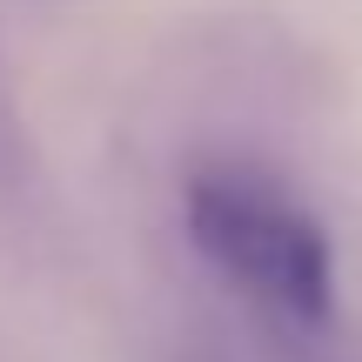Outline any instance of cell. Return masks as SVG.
<instances>
[{
  "instance_id": "6da1fadb",
  "label": "cell",
  "mask_w": 362,
  "mask_h": 362,
  "mask_svg": "<svg viewBox=\"0 0 362 362\" xmlns=\"http://www.w3.org/2000/svg\"><path fill=\"white\" fill-rule=\"evenodd\" d=\"M188 228H194V248L262 309H275L282 322H302V329L329 322L336 248H329V228L296 194L235 168H208L188 188Z\"/></svg>"
}]
</instances>
